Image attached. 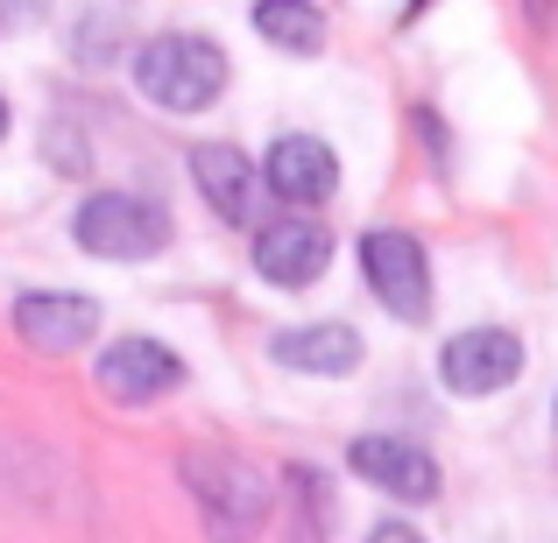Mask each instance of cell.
Segmentation results:
<instances>
[{"mask_svg":"<svg viewBox=\"0 0 558 543\" xmlns=\"http://www.w3.org/2000/svg\"><path fill=\"white\" fill-rule=\"evenodd\" d=\"M135 85H142V99L163 107V113H198V107H213V99L227 92V50L205 42V36H191V28H170V36L142 42Z\"/></svg>","mask_w":558,"mask_h":543,"instance_id":"obj_1","label":"cell"},{"mask_svg":"<svg viewBox=\"0 0 558 543\" xmlns=\"http://www.w3.org/2000/svg\"><path fill=\"white\" fill-rule=\"evenodd\" d=\"M163 240H170L163 205L135 198V190H99L78 205V247L99 261H149Z\"/></svg>","mask_w":558,"mask_h":543,"instance_id":"obj_2","label":"cell"},{"mask_svg":"<svg viewBox=\"0 0 558 543\" xmlns=\"http://www.w3.org/2000/svg\"><path fill=\"white\" fill-rule=\"evenodd\" d=\"M361 269H368V289L375 304L389 318H410L417 325L424 311H432V261H424V247L410 240V233H368L361 240Z\"/></svg>","mask_w":558,"mask_h":543,"instance_id":"obj_3","label":"cell"},{"mask_svg":"<svg viewBox=\"0 0 558 543\" xmlns=\"http://www.w3.org/2000/svg\"><path fill=\"white\" fill-rule=\"evenodd\" d=\"M438 374H446L452 395H495L523 374V340L517 332H495V325L460 332V340H446V354H438Z\"/></svg>","mask_w":558,"mask_h":543,"instance_id":"obj_4","label":"cell"},{"mask_svg":"<svg viewBox=\"0 0 558 543\" xmlns=\"http://www.w3.org/2000/svg\"><path fill=\"white\" fill-rule=\"evenodd\" d=\"M326 261H332V233L312 226V219H283V226L255 233V269L276 289H312L326 275Z\"/></svg>","mask_w":558,"mask_h":543,"instance_id":"obj_5","label":"cell"},{"mask_svg":"<svg viewBox=\"0 0 558 543\" xmlns=\"http://www.w3.org/2000/svg\"><path fill=\"white\" fill-rule=\"evenodd\" d=\"M178 381H184V360L156 340H113L107 354H99V388H107L113 403H156V395H170Z\"/></svg>","mask_w":558,"mask_h":543,"instance_id":"obj_6","label":"cell"},{"mask_svg":"<svg viewBox=\"0 0 558 543\" xmlns=\"http://www.w3.org/2000/svg\"><path fill=\"white\" fill-rule=\"evenodd\" d=\"M347 466H354L368 488H389L396 502H432V494H438L432 452H417L410 437H361V445L347 452Z\"/></svg>","mask_w":558,"mask_h":543,"instance_id":"obj_7","label":"cell"},{"mask_svg":"<svg viewBox=\"0 0 558 543\" xmlns=\"http://www.w3.org/2000/svg\"><path fill=\"white\" fill-rule=\"evenodd\" d=\"M262 184H269L283 205H318V198H332V184H340V156H332L318 135H283L269 149V163H262Z\"/></svg>","mask_w":558,"mask_h":543,"instance_id":"obj_8","label":"cell"},{"mask_svg":"<svg viewBox=\"0 0 558 543\" xmlns=\"http://www.w3.org/2000/svg\"><path fill=\"white\" fill-rule=\"evenodd\" d=\"M14 332H22L36 354H71V346H85L99 332V304L93 297H64V289L22 297L14 304Z\"/></svg>","mask_w":558,"mask_h":543,"instance_id":"obj_9","label":"cell"},{"mask_svg":"<svg viewBox=\"0 0 558 543\" xmlns=\"http://www.w3.org/2000/svg\"><path fill=\"white\" fill-rule=\"evenodd\" d=\"M191 177H198L205 205H213L219 219H233V226H255V198H247V156L233 149V141H205V149H191Z\"/></svg>","mask_w":558,"mask_h":543,"instance_id":"obj_10","label":"cell"},{"mask_svg":"<svg viewBox=\"0 0 558 543\" xmlns=\"http://www.w3.org/2000/svg\"><path fill=\"white\" fill-rule=\"evenodd\" d=\"M276 360L298 367V374H354L361 340H354V325H290V332H276Z\"/></svg>","mask_w":558,"mask_h":543,"instance_id":"obj_11","label":"cell"},{"mask_svg":"<svg viewBox=\"0 0 558 543\" xmlns=\"http://www.w3.org/2000/svg\"><path fill=\"white\" fill-rule=\"evenodd\" d=\"M255 36L276 42V50H290V57H318L326 14H318L312 0H255Z\"/></svg>","mask_w":558,"mask_h":543,"instance_id":"obj_12","label":"cell"},{"mask_svg":"<svg viewBox=\"0 0 558 543\" xmlns=\"http://www.w3.org/2000/svg\"><path fill=\"white\" fill-rule=\"evenodd\" d=\"M184 480H191V488H198L205 494V502H233V516H241V522H255L262 516V508H269V494H262V480H247L241 473V466H233V459H205V452H198V459H184Z\"/></svg>","mask_w":558,"mask_h":543,"instance_id":"obj_13","label":"cell"},{"mask_svg":"<svg viewBox=\"0 0 558 543\" xmlns=\"http://www.w3.org/2000/svg\"><path fill=\"white\" fill-rule=\"evenodd\" d=\"M28 22H43V0H0V36H8V28H28Z\"/></svg>","mask_w":558,"mask_h":543,"instance_id":"obj_14","label":"cell"},{"mask_svg":"<svg viewBox=\"0 0 558 543\" xmlns=\"http://www.w3.org/2000/svg\"><path fill=\"white\" fill-rule=\"evenodd\" d=\"M523 8H531V22H551V8H558V0H523Z\"/></svg>","mask_w":558,"mask_h":543,"instance_id":"obj_15","label":"cell"},{"mask_svg":"<svg viewBox=\"0 0 558 543\" xmlns=\"http://www.w3.org/2000/svg\"><path fill=\"white\" fill-rule=\"evenodd\" d=\"M0 141H8V99H0Z\"/></svg>","mask_w":558,"mask_h":543,"instance_id":"obj_16","label":"cell"},{"mask_svg":"<svg viewBox=\"0 0 558 543\" xmlns=\"http://www.w3.org/2000/svg\"><path fill=\"white\" fill-rule=\"evenodd\" d=\"M424 8H432V0H410V14H424Z\"/></svg>","mask_w":558,"mask_h":543,"instance_id":"obj_17","label":"cell"}]
</instances>
